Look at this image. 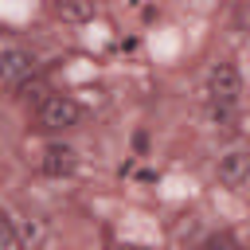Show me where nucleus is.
Here are the masks:
<instances>
[{
	"label": "nucleus",
	"instance_id": "39448f33",
	"mask_svg": "<svg viewBox=\"0 0 250 250\" xmlns=\"http://www.w3.org/2000/svg\"><path fill=\"white\" fill-rule=\"evenodd\" d=\"M78 168V156L70 145H47L43 148V172L47 176H70Z\"/></svg>",
	"mask_w": 250,
	"mask_h": 250
},
{
	"label": "nucleus",
	"instance_id": "f03ea898",
	"mask_svg": "<svg viewBox=\"0 0 250 250\" xmlns=\"http://www.w3.org/2000/svg\"><path fill=\"white\" fill-rule=\"evenodd\" d=\"M238 94H242V74L234 62H215L207 70V98L215 105H238Z\"/></svg>",
	"mask_w": 250,
	"mask_h": 250
},
{
	"label": "nucleus",
	"instance_id": "0eeeda50",
	"mask_svg": "<svg viewBox=\"0 0 250 250\" xmlns=\"http://www.w3.org/2000/svg\"><path fill=\"white\" fill-rule=\"evenodd\" d=\"M16 246H20V234H16L12 219H4V215H0V250H16Z\"/></svg>",
	"mask_w": 250,
	"mask_h": 250
},
{
	"label": "nucleus",
	"instance_id": "7ed1b4c3",
	"mask_svg": "<svg viewBox=\"0 0 250 250\" xmlns=\"http://www.w3.org/2000/svg\"><path fill=\"white\" fill-rule=\"evenodd\" d=\"M246 176H250V152H246V148H230V152L219 156V184L242 188Z\"/></svg>",
	"mask_w": 250,
	"mask_h": 250
},
{
	"label": "nucleus",
	"instance_id": "f257e3e1",
	"mask_svg": "<svg viewBox=\"0 0 250 250\" xmlns=\"http://www.w3.org/2000/svg\"><path fill=\"white\" fill-rule=\"evenodd\" d=\"M35 117H39L43 129L62 133V129H74V125L82 121V105H78L74 98H66V94H47V98H39Z\"/></svg>",
	"mask_w": 250,
	"mask_h": 250
},
{
	"label": "nucleus",
	"instance_id": "423d86ee",
	"mask_svg": "<svg viewBox=\"0 0 250 250\" xmlns=\"http://www.w3.org/2000/svg\"><path fill=\"white\" fill-rule=\"evenodd\" d=\"M51 12L62 23H86L98 16V0H51Z\"/></svg>",
	"mask_w": 250,
	"mask_h": 250
},
{
	"label": "nucleus",
	"instance_id": "20e7f679",
	"mask_svg": "<svg viewBox=\"0 0 250 250\" xmlns=\"http://www.w3.org/2000/svg\"><path fill=\"white\" fill-rule=\"evenodd\" d=\"M35 70V55L23 51V47H4L0 51V78L4 82H20Z\"/></svg>",
	"mask_w": 250,
	"mask_h": 250
}]
</instances>
